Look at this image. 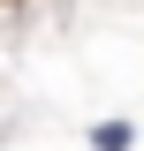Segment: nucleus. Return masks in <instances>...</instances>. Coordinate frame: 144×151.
<instances>
[{
    "instance_id": "1",
    "label": "nucleus",
    "mask_w": 144,
    "mask_h": 151,
    "mask_svg": "<svg viewBox=\"0 0 144 151\" xmlns=\"http://www.w3.org/2000/svg\"><path fill=\"white\" fill-rule=\"evenodd\" d=\"M91 144H99V151H129V144H137V136H129V121H106V129L91 136Z\"/></svg>"
}]
</instances>
